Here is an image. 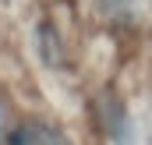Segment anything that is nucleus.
<instances>
[{"label":"nucleus","mask_w":152,"mask_h":145,"mask_svg":"<svg viewBox=\"0 0 152 145\" xmlns=\"http://www.w3.org/2000/svg\"><path fill=\"white\" fill-rule=\"evenodd\" d=\"M0 135H7V113H4V103H0Z\"/></svg>","instance_id":"nucleus-1"}]
</instances>
